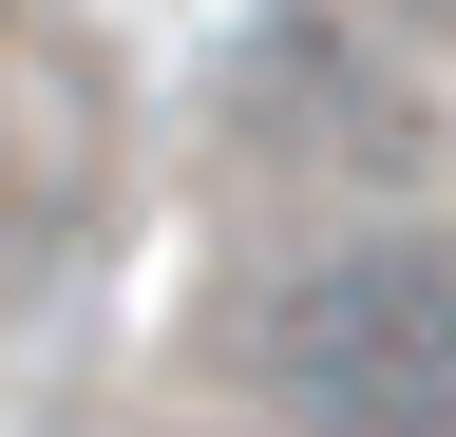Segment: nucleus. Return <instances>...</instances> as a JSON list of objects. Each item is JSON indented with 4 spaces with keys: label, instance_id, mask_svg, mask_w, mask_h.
Here are the masks:
<instances>
[{
    "label": "nucleus",
    "instance_id": "f257e3e1",
    "mask_svg": "<svg viewBox=\"0 0 456 437\" xmlns=\"http://www.w3.org/2000/svg\"><path fill=\"white\" fill-rule=\"evenodd\" d=\"M285 437H456V229H342L266 304Z\"/></svg>",
    "mask_w": 456,
    "mask_h": 437
}]
</instances>
